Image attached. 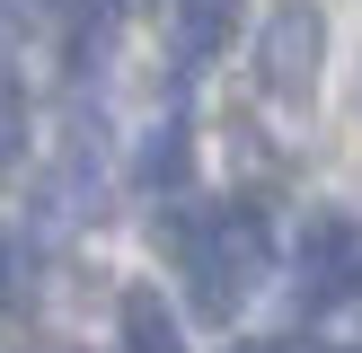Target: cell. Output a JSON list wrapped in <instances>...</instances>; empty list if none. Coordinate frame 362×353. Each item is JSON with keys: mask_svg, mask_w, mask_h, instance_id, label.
I'll use <instances>...</instances> for the list:
<instances>
[{"mask_svg": "<svg viewBox=\"0 0 362 353\" xmlns=\"http://www.w3.org/2000/svg\"><path fill=\"white\" fill-rule=\"evenodd\" d=\"M318 53H327L318 0H274V9H265V35H257L265 88H274V97H310V88H318Z\"/></svg>", "mask_w": 362, "mask_h": 353, "instance_id": "cell-1", "label": "cell"}, {"mask_svg": "<svg viewBox=\"0 0 362 353\" xmlns=\"http://www.w3.org/2000/svg\"><path fill=\"white\" fill-rule=\"evenodd\" d=\"M300 265H310V309L354 300L362 292V229L345 221V212H318V221L300 229Z\"/></svg>", "mask_w": 362, "mask_h": 353, "instance_id": "cell-2", "label": "cell"}, {"mask_svg": "<svg viewBox=\"0 0 362 353\" xmlns=\"http://www.w3.org/2000/svg\"><path fill=\"white\" fill-rule=\"evenodd\" d=\"M212 265H230L239 282H257L265 265H274V229H265V212L257 203H230V212H212V247H204Z\"/></svg>", "mask_w": 362, "mask_h": 353, "instance_id": "cell-3", "label": "cell"}, {"mask_svg": "<svg viewBox=\"0 0 362 353\" xmlns=\"http://www.w3.org/2000/svg\"><path fill=\"white\" fill-rule=\"evenodd\" d=\"M115 309H124V353H186V327H177V309L151 292V282H133Z\"/></svg>", "mask_w": 362, "mask_h": 353, "instance_id": "cell-4", "label": "cell"}, {"mask_svg": "<svg viewBox=\"0 0 362 353\" xmlns=\"http://www.w3.org/2000/svg\"><path fill=\"white\" fill-rule=\"evenodd\" d=\"M239 27V0H177V53L186 62H212Z\"/></svg>", "mask_w": 362, "mask_h": 353, "instance_id": "cell-5", "label": "cell"}, {"mask_svg": "<svg viewBox=\"0 0 362 353\" xmlns=\"http://www.w3.org/2000/svg\"><path fill=\"white\" fill-rule=\"evenodd\" d=\"M133 176H141V186H151V194L186 186V124H159V133H151V141H141V150H133Z\"/></svg>", "mask_w": 362, "mask_h": 353, "instance_id": "cell-6", "label": "cell"}, {"mask_svg": "<svg viewBox=\"0 0 362 353\" xmlns=\"http://www.w3.org/2000/svg\"><path fill=\"white\" fill-rule=\"evenodd\" d=\"M18 133H27V97H18V71H0V159L18 150Z\"/></svg>", "mask_w": 362, "mask_h": 353, "instance_id": "cell-7", "label": "cell"}, {"mask_svg": "<svg viewBox=\"0 0 362 353\" xmlns=\"http://www.w3.org/2000/svg\"><path fill=\"white\" fill-rule=\"evenodd\" d=\"M18 282H27V256H18V247L0 239V300H18Z\"/></svg>", "mask_w": 362, "mask_h": 353, "instance_id": "cell-8", "label": "cell"}, {"mask_svg": "<svg viewBox=\"0 0 362 353\" xmlns=\"http://www.w3.org/2000/svg\"><path fill=\"white\" fill-rule=\"evenodd\" d=\"M230 353H300V345H230Z\"/></svg>", "mask_w": 362, "mask_h": 353, "instance_id": "cell-9", "label": "cell"}, {"mask_svg": "<svg viewBox=\"0 0 362 353\" xmlns=\"http://www.w3.org/2000/svg\"><path fill=\"white\" fill-rule=\"evenodd\" d=\"M336 353H362V345H336Z\"/></svg>", "mask_w": 362, "mask_h": 353, "instance_id": "cell-10", "label": "cell"}, {"mask_svg": "<svg viewBox=\"0 0 362 353\" xmlns=\"http://www.w3.org/2000/svg\"><path fill=\"white\" fill-rule=\"evenodd\" d=\"M354 300H362V292H354Z\"/></svg>", "mask_w": 362, "mask_h": 353, "instance_id": "cell-11", "label": "cell"}]
</instances>
